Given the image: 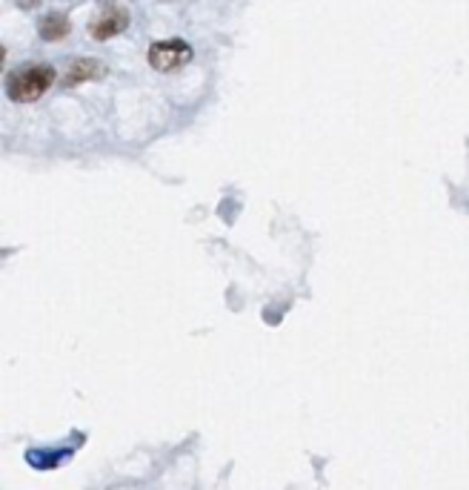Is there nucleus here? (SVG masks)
Here are the masks:
<instances>
[{"instance_id":"f03ea898","label":"nucleus","mask_w":469,"mask_h":490,"mask_svg":"<svg viewBox=\"0 0 469 490\" xmlns=\"http://www.w3.org/2000/svg\"><path fill=\"white\" fill-rule=\"evenodd\" d=\"M192 61V49L186 47L183 40H158L155 47L149 49V64L158 69V72H172L183 64Z\"/></svg>"},{"instance_id":"39448f33","label":"nucleus","mask_w":469,"mask_h":490,"mask_svg":"<svg viewBox=\"0 0 469 490\" xmlns=\"http://www.w3.org/2000/svg\"><path fill=\"white\" fill-rule=\"evenodd\" d=\"M38 32L43 40H61L69 35V18L61 12H52V14H47V18H40Z\"/></svg>"},{"instance_id":"7ed1b4c3","label":"nucleus","mask_w":469,"mask_h":490,"mask_svg":"<svg viewBox=\"0 0 469 490\" xmlns=\"http://www.w3.org/2000/svg\"><path fill=\"white\" fill-rule=\"evenodd\" d=\"M126 26H129V12L126 9H104L98 14V18H92L90 23V35L95 40H107V38H115V35H121L126 32Z\"/></svg>"},{"instance_id":"f257e3e1","label":"nucleus","mask_w":469,"mask_h":490,"mask_svg":"<svg viewBox=\"0 0 469 490\" xmlns=\"http://www.w3.org/2000/svg\"><path fill=\"white\" fill-rule=\"evenodd\" d=\"M55 83V69L49 64H26L6 78V95L18 104H32Z\"/></svg>"},{"instance_id":"20e7f679","label":"nucleus","mask_w":469,"mask_h":490,"mask_svg":"<svg viewBox=\"0 0 469 490\" xmlns=\"http://www.w3.org/2000/svg\"><path fill=\"white\" fill-rule=\"evenodd\" d=\"M107 75V66L100 61H92V57H81L69 66V75H66V86H75V83H83V81H98Z\"/></svg>"}]
</instances>
